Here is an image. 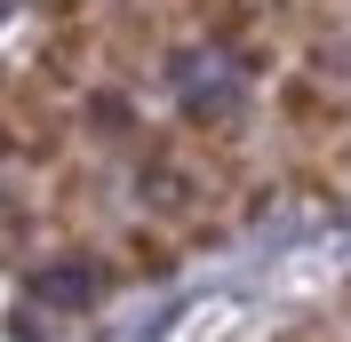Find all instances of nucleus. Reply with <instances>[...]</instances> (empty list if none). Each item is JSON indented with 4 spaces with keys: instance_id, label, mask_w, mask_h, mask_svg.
Here are the masks:
<instances>
[{
    "instance_id": "3",
    "label": "nucleus",
    "mask_w": 351,
    "mask_h": 342,
    "mask_svg": "<svg viewBox=\"0 0 351 342\" xmlns=\"http://www.w3.org/2000/svg\"><path fill=\"white\" fill-rule=\"evenodd\" d=\"M176 263H184V239H176L168 223H152V215H144V223H128V231H120L112 271H128V278H168Z\"/></svg>"
},
{
    "instance_id": "4",
    "label": "nucleus",
    "mask_w": 351,
    "mask_h": 342,
    "mask_svg": "<svg viewBox=\"0 0 351 342\" xmlns=\"http://www.w3.org/2000/svg\"><path fill=\"white\" fill-rule=\"evenodd\" d=\"M343 319H351V287H343Z\"/></svg>"
},
{
    "instance_id": "1",
    "label": "nucleus",
    "mask_w": 351,
    "mask_h": 342,
    "mask_svg": "<svg viewBox=\"0 0 351 342\" xmlns=\"http://www.w3.org/2000/svg\"><path fill=\"white\" fill-rule=\"evenodd\" d=\"M104 72L112 80H128V72H160L176 56V32H192V24L176 16L168 0H104Z\"/></svg>"
},
{
    "instance_id": "2",
    "label": "nucleus",
    "mask_w": 351,
    "mask_h": 342,
    "mask_svg": "<svg viewBox=\"0 0 351 342\" xmlns=\"http://www.w3.org/2000/svg\"><path fill=\"white\" fill-rule=\"evenodd\" d=\"M80 135H88V144L136 151V144H144V111H136V96H128V88H112V80H88V88H80Z\"/></svg>"
}]
</instances>
